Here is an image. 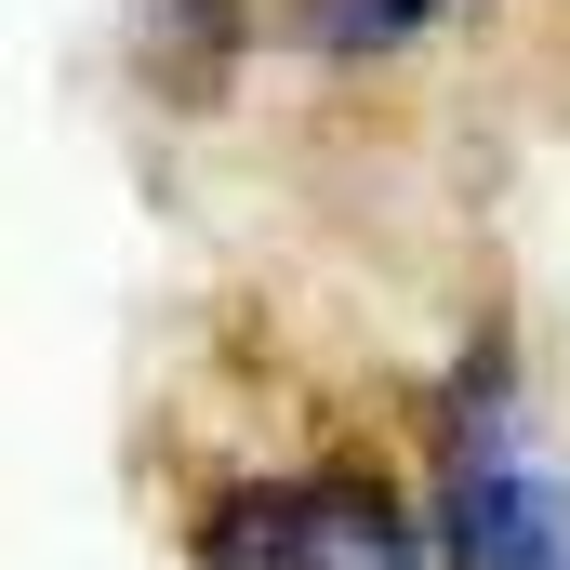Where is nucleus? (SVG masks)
<instances>
[{"mask_svg": "<svg viewBox=\"0 0 570 570\" xmlns=\"http://www.w3.org/2000/svg\"><path fill=\"white\" fill-rule=\"evenodd\" d=\"M438 558L451 570H570V464L504 372H464L438 412Z\"/></svg>", "mask_w": 570, "mask_h": 570, "instance_id": "1", "label": "nucleus"}, {"mask_svg": "<svg viewBox=\"0 0 570 570\" xmlns=\"http://www.w3.org/2000/svg\"><path fill=\"white\" fill-rule=\"evenodd\" d=\"M199 570H451L372 478H239L199 504Z\"/></svg>", "mask_w": 570, "mask_h": 570, "instance_id": "2", "label": "nucleus"}, {"mask_svg": "<svg viewBox=\"0 0 570 570\" xmlns=\"http://www.w3.org/2000/svg\"><path fill=\"white\" fill-rule=\"evenodd\" d=\"M451 0H279V40L292 53H399L425 40Z\"/></svg>", "mask_w": 570, "mask_h": 570, "instance_id": "3", "label": "nucleus"}]
</instances>
